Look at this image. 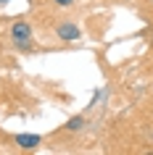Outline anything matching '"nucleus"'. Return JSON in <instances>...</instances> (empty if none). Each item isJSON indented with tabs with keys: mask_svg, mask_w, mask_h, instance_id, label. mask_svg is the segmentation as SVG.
Here are the masks:
<instances>
[{
	"mask_svg": "<svg viewBox=\"0 0 153 155\" xmlns=\"http://www.w3.org/2000/svg\"><path fill=\"white\" fill-rule=\"evenodd\" d=\"M56 37H58V40H64V42H77L82 37V32H79V26H77V24L64 21V24L56 26Z\"/></svg>",
	"mask_w": 153,
	"mask_h": 155,
	"instance_id": "obj_2",
	"label": "nucleus"
},
{
	"mask_svg": "<svg viewBox=\"0 0 153 155\" xmlns=\"http://www.w3.org/2000/svg\"><path fill=\"white\" fill-rule=\"evenodd\" d=\"M0 3H8V0H0Z\"/></svg>",
	"mask_w": 153,
	"mask_h": 155,
	"instance_id": "obj_6",
	"label": "nucleus"
},
{
	"mask_svg": "<svg viewBox=\"0 0 153 155\" xmlns=\"http://www.w3.org/2000/svg\"><path fill=\"white\" fill-rule=\"evenodd\" d=\"M53 3H56V5H64V8H69L74 0H53Z\"/></svg>",
	"mask_w": 153,
	"mask_h": 155,
	"instance_id": "obj_5",
	"label": "nucleus"
},
{
	"mask_svg": "<svg viewBox=\"0 0 153 155\" xmlns=\"http://www.w3.org/2000/svg\"><path fill=\"white\" fill-rule=\"evenodd\" d=\"M82 126H85V118H82V116H77V118H71V121L66 124V129H69V131H79Z\"/></svg>",
	"mask_w": 153,
	"mask_h": 155,
	"instance_id": "obj_4",
	"label": "nucleus"
},
{
	"mask_svg": "<svg viewBox=\"0 0 153 155\" xmlns=\"http://www.w3.org/2000/svg\"><path fill=\"white\" fill-rule=\"evenodd\" d=\"M40 142H42V139L37 137V134H19V137H16V145L24 147V150H34Z\"/></svg>",
	"mask_w": 153,
	"mask_h": 155,
	"instance_id": "obj_3",
	"label": "nucleus"
},
{
	"mask_svg": "<svg viewBox=\"0 0 153 155\" xmlns=\"http://www.w3.org/2000/svg\"><path fill=\"white\" fill-rule=\"evenodd\" d=\"M11 40L16 48H29L32 45V26L26 24V21H16V24L11 26Z\"/></svg>",
	"mask_w": 153,
	"mask_h": 155,
	"instance_id": "obj_1",
	"label": "nucleus"
}]
</instances>
